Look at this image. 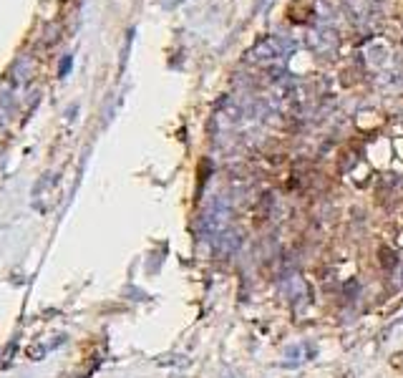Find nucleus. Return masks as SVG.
Returning <instances> with one entry per match:
<instances>
[{
    "label": "nucleus",
    "mask_w": 403,
    "mask_h": 378,
    "mask_svg": "<svg viewBox=\"0 0 403 378\" xmlns=\"http://www.w3.org/2000/svg\"><path fill=\"white\" fill-rule=\"evenodd\" d=\"M285 53H287V48L280 43V38H262L260 43L247 53V58L260 63V66H272V63L280 61Z\"/></svg>",
    "instance_id": "obj_1"
},
{
    "label": "nucleus",
    "mask_w": 403,
    "mask_h": 378,
    "mask_svg": "<svg viewBox=\"0 0 403 378\" xmlns=\"http://www.w3.org/2000/svg\"><path fill=\"white\" fill-rule=\"evenodd\" d=\"M380 262H383V267H388V270H393L396 265H398V255L393 250H388V247H383L380 250Z\"/></svg>",
    "instance_id": "obj_2"
}]
</instances>
